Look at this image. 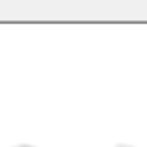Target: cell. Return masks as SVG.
<instances>
[{"label":"cell","mask_w":147,"mask_h":147,"mask_svg":"<svg viewBox=\"0 0 147 147\" xmlns=\"http://www.w3.org/2000/svg\"><path fill=\"white\" fill-rule=\"evenodd\" d=\"M116 147H130V146H116Z\"/></svg>","instance_id":"1"},{"label":"cell","mask_w":147,"mask_h":147,"mask_svg":"<svg viewBox=\"0 0 147 147\" xmlns=\"http://www.w3.org/2000/svg\"><path fill=\"white\" fill-rule=\"evenodd\" d=\"M17 147H29V146H17Z\"/></svg>","instance_id":"2"}]
</instances>
